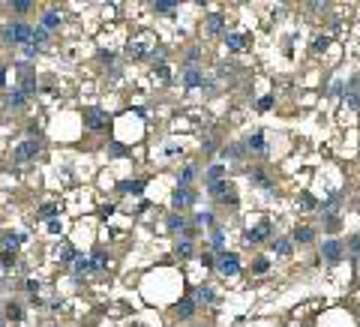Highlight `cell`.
Masks as SVG:
<instances>
[{
    "label": "cell",
    "instance_id": "b9f144b4",
    "mask_svg": "<svg viewBox=\"0 0 360 327\" xmlns=\"http://www.w3.org/2000/svg\"><path fill=\"white\" fill-rule=\"evenodd\" d=\"M300 207H303V210H312V207H315V198L303 192V195H300Z\"/></svg>",
    "mask_w": 360,
    "mask_h": 327
},
{
    "label": "cell",
    "instance_id": "db71d44e",
    "mask_svg": "<svg viewBox=\"0 0 360 327\" xmlns=\"http://www.w3.org/2000/svg\"><path fill=\"white\" fill-rule=\"evenodd\" d=\"M3 84H6V69L0 66V87H3Z\"/></svg>",
    "mask_w": 360,
    "mask_h": 327
},
{
    "label": "cell",
    "instance_id": "d6a6232c",
    "mask_svg": "<svg viewBox=\"0 0 360 327\" xmlns=\"http://www.w3.org/2000/svg\"><path fill=\"white\" fill-rule=\"evenodd\" d=\"M249 177H252V183H258V186H264V189H270V180L264 177L261 171H249Z\"/></svg>",
    "mask_w": 360,
    "mask_h": 327
},
{
    "label": "cell",
    "instance_id": "5bb4252c",
    "mask_svg": "<svg viewBox=\"0 0 360 327\" xmlns=\"http://www.w3.org/2000/svg\"><path fill=\"white\" fill-rule=\"evenodd\" d=\"M195 300H192V297H183V300H180V303H177V318H192V315H195Z\"/></svg>",
    "mask_w": 360,
    "mask_h": 327
},
{
    "label": "cell",
    "instance_id": "7402d4cb",
    "mask_svg": "<svg viewBox=\"0 0 360 327\" xmlns=\"http://www.w3.org/2000/svg\"><path fill=\"white\" fill-rule=\"evenodd\" d=\"M90 261H93V270H105V267H108V255H105L102 249H93V252H90Z\"/></svg>",
    "mask_w": 360,
    "mask_h": 327
},
{
    "label": "cell",
    "instance_id": "1f68e13d",
    "mask_svg": "<svg viewBox=\"0 0 360 327\" xmlns=\"http://www.w3.org/2000/svg\"><path fill=\"white\" fill-rule=\"evenodd\" d=\"M222 156H225V159H240V156H243V147H240V144H231V147L222 150Z\"/></svg>",
    "mask_w": 360,
    "mask_h": 327
},
{
    "label": "cell",
    "instance_id": "3957f363",
    "mask_svg": "<svg viewBox=\"0 0 360 327\" xmlns=\"http://www.w3.org/2000/svg\"><path fill=\"white\" fill-rule=\"evenodd\" d=\"M39 150H42V147H39V141H36V138H27V141H21V144L15 147L12 159H15V162H30V159H36V156H39Z\"/></svg>",
    "mask_w": 360,
    "mask_h": 327
},
{
    "label": "cell",
    "instance_id": "30bf717a",
    "mask_svg": "<svg viewBox=\"0 0 360 327\" xmlns=\"http://www.w3.org/2000/svg\"><path fill=\"white\" fill-rule=\"evenodd\" d=\"M183 84H186V87H204V72H201L198 66H189V69L183 72Z\"/></svg>",
    "mask_w": 360,
    "mask_h": 327
},
{
    "label": "cell",
    "instance_id": "bcb514c9",
    "mask_svg": "<svg viewBox=\"0 0 360 327\" xmlns=\"http://www.w3.org/2000/svg\"><path fill=\"white\" fill-rule=\"evenodd\" d=\"M201 264H204V267H216V258H213L210 252H204V255H201Z\"/></svg>",
    "mask_w": 360,
    "mask_h": 327
},
{
    "label": "cell",
    "instance_id": "8992f818",
    "mask_svg": "<svg viewBox=\"0 0 360 327\" xmlns=\"http://www.w3.org/2000/svg\"><path fill=\"white\" fill-rule=\"evenodd\" d=\"M192 201H198V192H195V189L177 186V189H174V195H171V207H174V210H183V207H186V204H192Z\"/></svg>",
    "mask_w": 360,
    "mask_h": 327
},
{
    "label": "cell",
    "instance_id": "74e56055",
    "mask_svg": "<svg viewBox=\"0 0 360 327\" xmlns=\"http://www.w3.org/2000/svg\"><path fill=\"white\" fill-rule=\"evenodd\" d=\"M348 252H351V255H360V234H354V237L348 240Z\"/></svg>",
    "mask_w": 360,
    "mask_h": 327
},
{
    "label": "cell",
    "instance_id": "8fae6325",
    "mask_svg": "<svg viewBox=\"0 0 360 327\" xmlns=\"http://www.w3.org/2000/svg\"><path fill=\"white\" fill-rule=\"evenodd\" d=\"M24 96H30V93H36V78H33V72L27 69V66H21V87H18Z\"/></svg>",
    "mask_w": 360,
    "mask_h": 327
},
{
    "label": "cell",
    "instance_id": "f6af8a7d",
    "mask_svg": "<svg viewBox=\"0 0 360 327\" xmlns=\"http://www.w3.org/2000/svg\"><path fill=\"white\" fill-rule=\"evenodd\" d=\"M258 108H261V111H270V108H273V96H261L258 99Z\"/></svg>",
    "mask_w": 360,
    "mask_h": 327
},
{
    "label": "cell",
    "instance_id": "cb8c5ba5",
    "mask_svg": "<svg viewBox=\"0 0 360 327\" xmlns=\"http://www.w3.org/2000/svg\"><path fill=\"white\" fill-rule=\"evenodd\" d=\"M75 258H78V252H75L69 243H63V246H60V264H69V267H72V261H75Z\"/></svg>",
    "mask_w": 360,
    "mask_h": 327
},
{
    "label": "cell",
    "instance_id": "7dc6e473",
    "mask_svg": "<svg viewBox=\"0 0 360 327\" xmlns=\"http://www.w3.org/2000/svg\"><path fill=\"white\" fill-rule=\"evenodd\" d=\"M348 105H351V108H357V105H360V93H357V90L348 93Z\"/></svg>",
    "mask_w": 360,
    "mask_h": 327
},
{
    "label": "cell",
    "instance_id": "ee69618b",
    "mask_svg": "<svg viewBox=\"0 0 360 327\" xmlns=\"http://www.w3.org/2000/svg\"><path fill=\"white\" fill-rule=\"evenodd\" d=\"M156 75H159L162 81H168V78H171V69H168L165 63H159V66H156Z\"/></svg>",
    "mask_w": 360,
    "mask_h": 327
},
{
    "label": "cell",
    "instance_id": "8d00e7d4",
    "mask_svg": "<svg viewBox=\"0 0 360 327\" xmlns=\"http://www.w3.org/2000/svg\"><path fill=\"white\" fill-rule=\"evenodd\" d=\"M147 60H153V63H156V60H165V48H159V45H156L153 51H147Z\"/></svg>",
    "mask_w": 360,
    "mask_h": 327
},
{
    "label": "cell",
    "instance_id": "44dd1931",
    "mask_svg": "<svg viewBox=\"0 0 360 327\" xmlns=\"http://www.w3.org/2000/svg\"><path fill=\"white\" fill-rule=\"evenodd\" d=\"M210 246H213V252L222 255V249H225V237H222V228H219V225H213V240H210Z\"/></svg>",
    "mask_w": 360,
    "mask_h": 327
},
{
    "label": "cell",
    "instance_id": "f546056e",
    "mask_svg": "<svg viewBox=\"0 0 360 327\" xmlns=\"http://www.w3.org/2000/svg\"><path fill=\"white\" fill-rule=\"evenodd\" d=\"M54 216H57V204H42V207H39V219H48V222H51Z\"/></svg>",
    "mask_w": 360,
    "mask_h": 327
},
{
    "label": "cell",
    "instance_id": "4dcf8cb0",
    "mask_svg": "<svg viewBox=\"0 0 360 327\" xmlns=\"http://www.w3.org/2000/svg\"><path fill=\"white\" fill-rule=\"evenodd\" d=\"M225 192H231V183H225V180L210 186V195H213V198H225Z\"/></svg>",
    "mask_w": 360,
    "mask_h": 327
},
{
    "label": "cell",
    "instance_id": "9c48e42d",
    "mask_svg": "<svg viewBox=\"0 0 360 327\" xmlns=\"http://www.w3.org/2000/svg\"><path fill=\"white\" fill-rule=\"evenodd\" d=\"M144 180H120L117 183V192H123V195H141L144 192Z\"/></svg>",
    "mask_w": 360,
    "mask_h": 327
},
{
    "label": "cell",
    "instance_id": "836d02e7",
    "mask_svg": "<svg viewBox=\"0 0 360 327\" xmlns=\"http://www.w3.org/2000/svg\"><path fill=\"white\" fill-rule=\"evenodd\" d=\"M24 102H27V96H24L21 90H12V96H9V105H15V108H21Z\"/></svg>",
    "mask_w": 360,
    "mask_h": 327
},
{
    "label": "cell",
    "instance_id": "681fc988",
    "mask_svg": "<svg viewBox=\"0 0 360 327\" xmlns=\"http://www.w3.org/2000/svg\"><path fill=\"white\" fill-rule=\"evenodd\" d=\"M328 36H324V39H315V51H324V48H328Z\"/></svg>",
    "mask_w": 360,
    "mask_h": 327
},
{
    "label": "cell",
    "instance_id": "11a10c76",
    "mask_svg": "<svg viewBox=\"0 0 360 327\" xmlns=\"http://www.w3.org/2000/svg\"><path fill=\"white\" fill-rule=\"evenodd\" d=\"M0 327H6V324H3V321H0Z\"/></svg>",
    "mask_w": 360,
    "mask_h": 327
},
{
    "label": "cell",
    "instance_id": "d4e9b609",
    "mask_svg": "<svg viewBox=\"0 0 360 327\" xmlns=\"http://www.w3.org/2000/svg\"><path fill=\"white\" fill-rule=\"evenodd\" d=\"M21 240H27V237H24V234H3V246H6V249H12V252L18 249V243H21Z\"/></svg>",
    "mask_w": 360,
    "mask_h": 327
},
{
    "label": "cell",
    "instance_id": "6da1fadb",
    "mask_svg": "<svg viewBox=\"0 0 360 327\" xmlns=\"http://www.w3.org/2000/svg\"><path fill=\"white\" fill-rule=\"evenodd\" d=\"M3 39L9 42V45H30L33 42V27L30 24H24V21H12V24H6V30H3Z\"/></svg>",
    "mask_w": 360,
    "mask_h": 327
},
{
    "label": "cell",
    "instance_id": "4316f807",
    "mask_svg": "<svg viewBox=\"0 0 360 327\" xmlns=\"http://www.w3.org/2000/svg\"><path fill=\"white\" fill-rule=\"evenodd\" d=\"M183 228H186V216H180V213L168 216V231H183Z\"/></svg>",
    "mask_w": 360,
    "mask_h": 327
},
{
    "label": "cell",
    "instance_id": "f35d334b",
    "mask_svg": "<svg viewBox=\"0 0 360 327\" xmlns=\"http://www.w3.org/2000/svg\"><path fill=\"white\" fill-rule=\"evenodd\" d=\"M24 291H27V295H30L33 300H36V291H39V282H36V279H27V282H24Z\"/></svg>",
    "mask_w": 360,
    "mask_h": 327
},
{
    "label": "cell",
    "instance_id": "52a82bcc",
    "mask_svg": "<svg viewBox=\"0 0 360 327\" xmlns=\"http://www.w3.org/2000/svg\"><path fill=\"white\" fill-rule=\"evenodd\" d=\"M267 237H270V222H261V225H255V228H249L243 234V240H246L249 246H252V243H261Z\"/></svg>",
    "mask_w": 360,
    "mask_h": 327
},
{
    "label": "cell",
    "instance_id": "2e32d148",
    "mask_svg": "<svg viewBox=\"0 0 360 327\" xmlns=\"http://www.w3.org/2000/svg\"><path fill=\"white\" fill-rule=\"evenodd\" d=\"M222 177H225V168L222 165H210L204 180H207V186H213V183H222Z\"/></svg>",
    "mask_w": 360,
    "mask_h": 327
},
{
    "label": "cell",
    "instance_id": "ba28073f",
    "mask_svg": "<svg viewBox=\"0 0 360 327\" xmlns=\"http://www.w3.org/2000/svg\"><path fill=\"white\" fill-rule=\"evenodd\" d=\"M90 273H93V261L78 252V258L72 261V276H75V279H84V276H90Z\"/></svg>",
    "mask_w": 360,
    "mask_h": 327
},
{
    "label": "cell",
    "instance_id": "4fadbf2b",
    "mask_svg": "<svg viewBox=\"0 0 360 327\" xmlns=\"http://www.w3.org/2000/svg\"><path fill=\"white\" fill-rule=\"evenodd\" d=\"M312 237H315V231L309 228V225H297L294 234H291V240L300 243V246H306V243H312Z\"/></svg>",
    "mask_w": 360,
    "mask_h": 327
},
{
    "label": "cell",
    "instance_id": "7bdbcfd3",
    "mask_svg": "<svg viewBox=\"0 0 360 327\" xmlns=\"http://www.w3.org/2000/svg\"><path fill=\"white\" fill-rule=\"evenodd\" d=\"M111 156H129V147H123V144H111Z\"/></svg>",
    "mask_w": 360,
    "mask_h": 327
},
{
    "label": "cell",
    "instance_id": "d6986e66",
    "mask_svg": "<svg viewBox=\"0 0 360 327\" xmlns=\"http://www.w3.org/2000/svg\"><path fill=\"white\" fill-rule=\"evenodd\" d=\"M207 33H213V36H216V33H228L225 30V18H222V15H210V18H207Z\"/></svg>",
    "mask_w": 360,
    "mask_h": 327
},
{
    "label": "cell",
    "instance_id": "816d5d0a",
    "mask_svg": "<svg viewBox=\"0 0 360 327\" xmlns=\"http://www.w3.org/2000/svg\"><path fill=\"white\" fill-rule=\"evenodd\" d=\"M198 57H201V54H198V48H192V51H189V54H186V60H189V63H195Z\"/></svg>",
    "mask_w": 360,
    "mask_h": 327
},
{
    "label": "cell",
    "instance_id": "60d3db41",
    "mask_svg": "<svg viewBox=\"0 0 360 327\" xmlns=\"http://www.w3.org/2000/svg\"><path fill=\"white\" fill-rule=\"evenodd\" d=\"M153 9L162 12V15H171V12H174V3H153Z\"/></svg>",
    "mask_w": 360,
    "mask_h": 327
},
{
    "label": "cell",
    "instance_id": "c3c4849f",
    "mask_svg": "<svg viewBox=\"0 0 360 327\" xmlns=\"http://www.w3.org/2000/svg\"><path fill=\"white\" fill-rule=\"evenodd\" d=\"M222 201H225V204H231V207H234V204H237V189H234V186H231V192L225 198H222Z\"/></svg>",
    "mask_w": 360,
    "mask_h": 327
},
{
    "label": "cell",
    "instance_id": "e575fe53",
    "mask_svg": "<svg viewBox=\"0 0 360 327\" xmlns=\"http://www.w3.org/2000/svg\"><path fill=\"white\" fill-rule=\"evenodd\" d=\"M30 0H12V9H15V12H21V15H24V12H30Z\"/></svg>",
    "mask_w": 360,
    "mask_h": 327
},
{
    "label": "cell",
    "instance_id": "ab89813d",
    "mask_svg": "<svg viewBox=\"0 0 360 327\" xmlns=\"http://www.w3.org/2000/svg\"><path fill=\"white\" fill-rule=\"evenodd\" d=\"M267 267H270V261H267V258H255V264H252V270H255V273H267Z\"/></svg>",
    "mask_w": 360,
    "mask_h": 327
},
{
    "label": "cell",
    "instance_id": "d590c367",
    "mask_svg": "<svg viewBox=\"0 0 360 327\" xmlns=\"http://www.w3.org/2000/svg\"><path fill=\"white\" fill-rule=\"evenodd\" d=\"M0 264H3V267H12V264H15V252H12V249H3V255H0Z\"/></svg>",
    "mask_w": 360,
    "mask_h": 327
},
{
    "label": "cell",
    "instance_id": "e0dca14e",
    "mask_svg": "<svg viewBox=\"0 0 360 327\" xmlns=\"http://www.w3.org/2000/svg\"><path fill=\"white\" fill-rule=\"evenodd\" d=\"M174 252H177V258H183V261H186V258H192V252H195V249H192V240H186V237H183V240H177Z\"/></svg>",
    "mask_w": 360,
    "mask_h": 327
},
{
    "label": "cell",
    "instance_id": "ac0fdd59",
    "mask_svg": "<svg viewBox=\"0 0 360 327\" xmlns=\"http://www.w3.org/2000/svg\"><path fill=\"white\" fill-rule=\"evenodd\" d=\"M270 249H273L276 255H282V258H285V255H291V240H288V237H279V240H273V243H270Z\"/></svg>",
    "mask_w": 360,
    "mask_h": 327
},
{
    "label": "cell",
    "instance_id": "5b68a950",
    "mask_svg": "<svg viewBox=\"0 0 360 327\" xmlns=\"http://www.w3.org/2000/svg\"><path fill=\"white\" fill-rule=\"evenodd\" d=\"M216 267H219L222 276H237V273H240V258H237V252H222L219 261H216Z\"/></svg>",
    "mask_w": 360,
    "mask_h": 327
},
{
    "label": "cell",
    "instance_id": "277c9868",
    "mask_svg": "<svg viewBox=\"0 0 360 327\" xmlns=\"http://www.w3.org/2000/svg\"><path fill=\"white\" fill-rule=\"evenodd\" d=\"M84 126L93 129V132L105 129V126H108V114H105L102 108H84Z\"/></svg>",
    "mask_w": 360,
    "mask_h": 327
},
{
    "label": "cell",
    "instance_id": "f5cc1de1",
    "mask_svg": "<svg viewBox=\"0 0 360 327\" xmlns=\"http://www.w3.org/2000/svg\"><path fill=\"white\" fill-rule=\"evenodd\" d=\"M48 231H51V234H57V231H60V222H57V219H51V222H48Z\"/></svg>",
    "mask_w": 360,
    "mask_h": 327
},
{
    "label": "cell",
    "instance_id": "9a60e30c",
    "mask_svg": "<svg viewBox=\"0 0 360 327\" xmlns=\"http://www.w3.org/2000/svg\"><path fill=\"white\" fill-rule=\"evenodd\" d=\"M225 45L231 51H243L246 48V36L243 33H225Z\"/></svg>",
    "mask_w": 360,
    "mask_h": 327
},
{
    "label": "cell",
    "instance_id": "f1b7e54d",
    "mask_svg": "<svg viewBox=\"0 0 360 327\" xmlns=\"http://www.w3.org/2000/svg\"><path fill=\"white\" fill-rule=\"evenodd\" d=\"M192 180H195V165H186V168H183V174H180V186H186V189H189V183H192Z\"/></svg>",
    "mask_w": 360,
    "mask_h": 327
},
{
    "label": "cell",
    "instance_id": "7c38bea8",
    "mask_svg": "<svg viewBox=\"0 0 360 327\" xmlns=\"http://www.w3.org/2000/svg\"><path fill=\"white\" fill-rule=\"evenodd\" d=\"M57 24H60V9H48L45 15H42V21H39V27H45V30H57Z\"/></svg>",
    "mask_w": 360,
    "mask_h": 327
},
{
    "label": "cell",
    "instance_id": "484cf974",
    "mask_svg": "<svg viewBox=\"0 0 360 327\" xmlns=\"http://www.w3.org/2000/svg\"><path fill=\"white\" fill-rule=\"evenodd\" d=\"M6 318H9V321H15V324H18V321H21V318H24V309H21V306H18V303H9V306H6Z\"/></svg>",
    "mask_w": 360,
    "mask_h": 327
},
{
    "label": "cell",
    "instance_id": "f907efd6",
    "mask_svg": "<svg viewBox=\"0 0 360 327\" xmlns=\"http://www.w3.org/2000/svg\"><path fill=\"white\" fill-rule=\"evenodd\" d=\"M99 60H102V63H111V60H114V54H111V51H102V54H99Z\"/></svg>",
    "mask_w": 360,
    "mask_h": 327
},
{
    "label": "cell",
    "instance_id": "83f0119b",
    "mask_svg": "<svg viewBox=\"0 0 360 327\" xmlns=\"http://www.w3.org/2000/svg\"><path fill=\"white\" fill-rule=\"evenodd\" d=\"M126 54H129L132 60H141V57H147V51H144V45H141V42H132L129 48H126Z\"/></svg>",
    "mask_w": 360,
    "mask_h": 327
},
{
    "label": "cell",
    "instance_id": "ffe728a7",
    "mask_svg": "<svg viewBox=\"0 0 360 327\" xmlns=\"http://www.w3.org/2000/svg\"><path fill=\"white\" fill-rule=\"evenodd\" d=\"M195 303H216L213 288H210V285H201V288L195 291Z\"/></svg>",
    "mask_w": 360,
    "mask_h": 327
},
{
    "label": "cell",
    "instance_id": "7a4b0ae2",
    "mask_svg": "<svg viewBox=\"0 0 360 327\" xmlns=\"http://www.w3.org/2000/svg\"><path fill=\"white\" fill-rule=\"evenodd\" d=\"M342 255H345L342 240H333V237L321 240V258H324L328 264H339V261H342Z\"/></svg>",
    "mask_w": 360,
    "mask_h": 327
},
{
    "label": "cell",
    "instance_id": "603a6c76",
    "mask_svg": "<svg viewBox=\"0 0 360 327\" xmlns=\"http://www.w3.org/2000/svg\"><path fill=\"white\" fill-rule=\"evenodd\" d=\"M249 150H255V153H264L267 150V144H264V132H255L252 138H249V144H246Z\"/></svg>",
    "mask_w": 360,
    "mask_h": 327
}]
</instances>
